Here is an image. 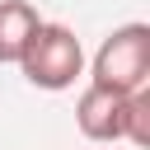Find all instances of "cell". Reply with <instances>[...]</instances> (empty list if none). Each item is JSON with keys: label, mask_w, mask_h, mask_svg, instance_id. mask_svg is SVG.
I'll return each mask as SVG.
<instances>
[{"label": "cell", "mask_w": 150, "mask_h": 150, "mask_svg": "<svg viewBox=\"0 0 150 150\" xmlns=\"http://www.w3.org/2000/svg\"><path fill=\"white\" fill-rule=\"evenodd\" d=\"M19 66H23L28 84H38V89H70L75 75L84 70V47L66 23H38Z\"/></svg>", "instance_id": "cell-2"}, {"label": "cell", "mask_w": 150, "mask_h": 150, "mask_svg": "<svg viewBox=\"0 0 150 150\" xmlns=\"http://www.w3.org/2000/svg\"><path fill=\"white\" fill-rule=\"evenodd\" d=\"M122 141L131 145H150V89H136L127 94V122H122Z\"/></svg>", "instance_id": "cell-5"}, {"label": "cell", "mask_w": 150, "mask_h": 150, "mask_svg": "<svg viewBox=\"0 0 150 150\" xmlns=\"http://www.w3.org/2000/svg\"><path fill=\"white\" fill-rule=\"evenodd\" d=\"M38 9L28 0H0V66H19L28 38L38 33Z\"/></svg>", "instance_id": "cell-4"}, {"label": "cell", "mask_w": 150, "mask_h": 150, "mask_svg": "<svg viewBox=\"0 0 150 150\" xmlns=\"http://www.w3.org/2000/svg\"><path fill=\"white\" fill-rule=\"evenodd\" d=\"M150 80V28L145 23H122L103 38L94 52V84L112 94H136Z\"/></svg>", "instance_id": "cell-1"}, {"label": "cell", "mask_w": 150, "mask_h": 150, "mask_svg": "<svg viewBox=\"0 0 150 150\" xmlns=\"http://www.w3.org/2000/svg\"><path fill=\"white\" fill-rule=\"evenodd\" d=\"M75 122L89 141H122V122H127V94H112V89H98L89 84L80 94V108H75Z\"/></svg>", "instance_id": "cell-3"}]
</instances>
